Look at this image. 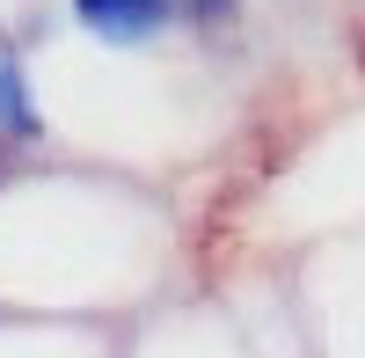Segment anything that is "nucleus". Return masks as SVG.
Here are the masks:
<instances>
[{"label":"nucleus","instance_id":"nucleus-1","mask_svg":"<svg viewBox=\"0 0 365 358\" xmlns=\"http://www.w3.org/2000/svg\"><path fill=\"white\" fill-rule=\"evenodd\" d=\"M66 15L110 51H146V44H161L182 22L175 0H66Z\"/></svg>","mask_w":365,"mask_h":358},{"label":"nucleus","instance_id":"nucleus-2","mask_svg":"<svg viewBox=\"0 0 365 358\" xmlns=\"http://www.w3.org/2000/svg\"><path fill=\"white\" fill-rule=\"evenodd\" d=\"M0 146L8 154H37L44 146V110L29 88V51L15 29H0Z\"/></svg>","mask_w":365,"mask_h":358},{"label":"nucleus","instance_id":"nucleus-3","mask_svg":"<svg viewBox=\"0 0 365 358\" xmlns=\"http://www.w3.org/2000/svg\"><path fill=\"white\" fill-rule=\"evenodd\" d=\"M182 8V22H197V29H227V22H241V0H175Z\"/></svg>","mask_w":365,"mask_h":358}]
</instances>
